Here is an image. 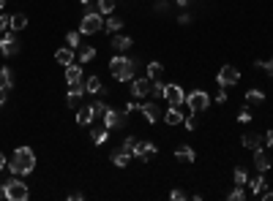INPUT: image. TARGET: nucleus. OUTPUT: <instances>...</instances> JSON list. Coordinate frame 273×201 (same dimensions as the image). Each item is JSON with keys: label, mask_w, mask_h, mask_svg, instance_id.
<instances>
[{"label": "nucleus", "mask_w": 273, "mask_h": 201, "mask_svg": "<svg viewBox=\"0 0 273 201\" xmlns=\"http://www.w3.org/2000/svg\"><path fill=\"white\" fill-rule=\"evenodd\" d=\"M101 30H104V19L99 11H87L82 22H79V33L82 36H93V33H101Z\"/></svg>", "instance_id": "20e7f679"}, {"label": "nucleus", "mask_w": 273, "mask_h": 201, "mask_svg": "<svg viewBox=\"0 0 273 201\" xmlns=\"http://www.w3.org/2000/svg\"><path fill=\"white\" fill-rule=\"evenodd\" d=\"M66 82H69V87L71 84H85V71L71 63V66H66Z\"/></svg>", "instance_id": "f8f14e48"}, {"label": "nucleus", "mask_w": 273, "mask_h": 201, "mask_svg": "<svg viewBox=\"0 0 273 201\" xmlns=\"http://www.w3.org/2000/svg\"><path fill=\"white\" fill-rule=\"evenodd\" d=\"M164 123L167 125H180L183 123V111H180V106H170L164 111Z\"/></svg>", "instance_id": "6ab92c4d"}, {"label": "nucleus", "mask_w": 273, "mask_h": 201, "mask_svg": "<svg viewBox=\"0 0 273 201\" xmlns=\"http://www.w3.org/2000/svg\"><path fill=\"white\" fill-rule=\"evenodd\" d=\"M9 168H11V174H17V177H28L36 168V152L30 147H17L11 160H9Z\"/></svg>", "instance_id": "f257e3e1"}, {"label": "nucleus", "mask_w": 273, "mask_h": 201, "mask_svg": "<svg viewBox=\"0 0 273 201\" xmlns=\"http://www.w3.org/2000/svg\"><path fill=\"white\" fill-rule=\"evenodd\" d=\"M79 3H82V6H87V3H90V0H79Z\"/></svg>", "instance_id": "4d7b16f0"}, {"label": "nucleus", "mask_w": 273, "mask_h": 201, "mask_svg": "<svg viewBox=\"0 0 273 201\" xmlns=\"http://www.w3.org/2000/svg\"><path fill=\"white\" fill-rule=\"evenodd\" d=\"M178 22H180V25H189V22H191V17H189V14H180V17H178Z\"/></svg>", "instance_id": "49530a36"}, {"label": "nucleus", "mask_w": 273, "mask_h": 201, "mask_svg": "<svg viewBox=\"0 0 273 201\" xmlns=\"http://www.w3.org/2000/svg\"><path fill=\"white\" fill-rule=\"evenodd\" d=\"M6 30H9V17H6L3 11H0V36H3Z\"/></svg>", "instance_id": "37998d69"}, {"label": "nucleus", "mask_w": 273, "mask_h": 201, "mask_svg": "<svg viewBox=\"0 0 273 201\" xmlns=\"http://www.w3.org/2000/svg\"><path fill=\"white\" fill-rule=\"evenodd\" d=\"M248 185H252V193H257V196H262V193H265V174L260 171V177L248 180Z\"/></svg>", "instance_id": "cd10ccee"}, {"label": "nucleus", "mask_w": 273, "mask_h": 201, "mask_svg": "<svg viewBox=\"0 0 273 201\" xmlns=\"http://www.w3.org/2000/svg\"><path fill=\"white\" fill-rule=\"evenodd\" d=\"M140 106H142V103H136V98H134V101H128V103H126V109H123V111H126V114H131V111H140Z\"/></svg>", "instance_id": "79ce46f5"}, {"label": "nucleus", "mask_w": 273, "mask_h": 201, "mask_svg": "<svg viewBox=\"0 0 273 201\" xmlns=\"http://www.w3.org/2000/svg\"><path fill=\"white\" fill-rule=\"evenodd\" d=\"M246 103H252V106H260V103H265V93L257 90V87H252V90L246 93Z\"/></svg>", "instance_id": "a878e982"}, {"label": "nucleus", "mask_w": 273, "mask_h": 201, "mask_svg": "<svg viewBox=\"0 0 273 201\" xmlns=\"http://www.w3.org/2000/svg\"><path fill=\"white\" fill-rule=\"evenodd\" d=\"M153 9H156L158 14H167V11H170V0H158V3L153 6Z\"/></svg>", "instance_id": "ea45409f"}, {"label": "nucleus", "mask_w": 273, "mask_h": 201, "mask_svg": "<svg viewBox=\"0 0 273 201\" xmlns=\"http://www.w3.org/2000/svg\"><path fill=\"white\" fill-rule=\"evenodd\" d=\"M74 58H77V52L71 49V46H63V49L55 52V60H58L60 66H71V63H74Z\"/></svg>", "instance_id": "a211bd4d"}, {"label": "nucleus", "mask_w": 273, "mask_h": 201, "mask_svg": "<svg viewBox=\"0 0 273 201\" xmlns=\"http://www.w3.org/2000/svg\"><path fill=\"white\" fill-rule=\"evenodd\" d=\"M186 103H189L191 114H202V111H208V106H211V95L205 90H194V93L186 95Z\"/></svg>", "instance_id": "39448f33"}, {"label": "nucleus", "mask_w": 273, "mask_h": 201, "mask_svg": "<svg viewBox=\"0 0 273 201\" xmlns=\"http://www.w3.org/2000/svg\"><path fill=\"white\" fill-rule=\"evenodd\" d=\"M28 27V17L25 14H14V17H9V30H14V33H17V30H25Z\"/></svg>", "instance_id": "4be33fe9"}, {"label": "nucleus", "mask_w": 273, "mask_h": 201, "mask_svg": "<svg viewBox=\"0 0 273 201\" xmlns=\"http://www.w3.org/2000/svg\"><path fill=\"white\" fill-rule=\"evenodd\" d=\"M254 168L257 171H270V158H268V152H265L262 147L260 150H254Z\"/></svg>", "instance_id": "ddd939ff"}, {"label": "nucleus", "mask_w": 273, "mask_h": 201, "mask_svg": "<svg viewBox=\"0 0 273 201\" xmlns=\"http://www.w3.org/2000/svg\"><path fill=\"white\" fill-rule=\"evenodd\" d=\"M153 155H156V144H150L145 139L134 141V150H131V158L134 160H150Z\"/></svg>", "instance_id": "6e6552de"}, {"label": "nucleus", "mask_w": 273, "mask_h": 201, "mask_svg": "<svg viewBox=\"0 0 273 201\" xmlns=\"http://www.w3.org/2000/svg\"><path fill=\"white\" fill-rule=\"evenodd\" d=\"M0 52H3L6 58H11V54L19 52V38H17L14 30H6V33L0 36Z\"/></svg>", "instance_id": "423d86ee"}, {"label": "nucleus", "mask_w": 273, "mask_h": 201, "mask_svg": "<svg viewBox=\"0 0 273 201\" xmlns=\"http://www.w3.org/2000/svg\"><path fill=\"white\" fill-rule=\"evenodd\" d=\"M79 41H82V33H79V30H69V33H66V46L79 49Z\"/></svg>", "instance_id": "c756f323"}, {"label": "nucleus", "mask_w": 273, "mask_h": 201, "mask_svg": "<svg viewBox=\"0 0 273 201\" xmlns=\"http://www.w3.org/2000/svg\"><path fill=\"white\" fill-rule=\"evenodd\" d=\"M112 49H115V52H128V49H131V46H134V41H131V38H128V36H120V33H115V36H112Z\"/></svg>", "instance_id": "dca6fc26"}, {"label": "nucleus", "mask_w": 273, "mask_h": 201, "mask_svg": "<svg viewBox=\"0 0 273 201\" xmlns=\"http://www.w3.org/2000/svg\"><path fill=\"white\" fill-rule=\"evenodd\" d=\"M6 103V90H0V106Z\"/></svg>", "instance_id": "864d4df0"}, {"label": "nucleus", "mask_w": 273, "mask_h": 201, "mask_svg": "<svg viewBox=\"0 0 273 201\" xmlns=\"http://www.w3.org/2000/svg\"><path fill=\"white\" fill-rule=\"evenodd\" d=\"M240 144H243L246 150H260V147H265V139L260 133H246V136H240Z\"/></svg>", "instance_id": "4468645a"}, {"label": "nucleus", "mask_w": 273, "mask_h": 201, "mask_svg": "<svg viewBox=\"0 0 273 201\" xmlns=\"http://www.w3.org/2000/svg\"><path fill=\"white\" fill-rule=\"evenodd\" d=\"M265 71H268V74H270V76H273V58H270V60H268V68H265Z\"/></svg>", "instance_id": "603ef678"}, {"label": "nucleus", "mask_w": 273, "mask_h": 201, "mask_svg": "<svg viewBox=\"0 0 273 201\" xmlns=\"http://www.w3.org/2000/svg\"><path fill=\"white\" fill-rule=\"evenodd\" d=\"M140 111H142V117L148 120V123H158V117H162V111H158V103H142L140 106Z\"/></svg>", "instance_id": "2eb2a0df"}, {"label": "nucleus", "mask_w": 273, "mask_h": 201, "mask_svg": "<svg viewBox=\"0 0 273 201\" xmlns=\"http://www.w3.org/2000/svg\"><path fill=\"white\" fill-rule=\"evenodd\" d=\"M120 27H123V19H118V17H112V14H109V19L104 22V30H107V33H118Z\"/></svg>", "instance_id": "2f4dec72"}, {"label": "nucleus", "mask_w": 273, "mask_h": 201, "mask_svg": "<svg viewBox=\"0 0 273 201\" xmlns=\"http://www.w3.org/2000/svg\"><path fill=\"white\" fill-rule=\"evenodd\" d=\"M134 141H136L134 136H126V139H123V147H120V150H126L128 155H131V150H134Z\"/></svg>", "instance_id": "58836bf2"}, {"label": "nucleus", "mask_w": 273, "mask_h": 201, "mask_svg": "<svg viewBox=\"0 0 273 201\" xmlns=\"http://www.w3.org/2000/svg\"><path fill=\"white\" fill-rule=\"evenodd\" d=\"M109 160H112V163H115L118 168H126V166H128V160H134V158L128 155L126 150H118V152H112V158H109Z\"/></svg>", "instance_id": "393cba45"}, {"label": "nucleus", "mask_w": 273, "mask_h": 201, "mask_svg": "<svg viewBox=\"0 0 273 201\" xmlns=\"http://www.w3.org/2000/svg\"><path fill=\"white\" fill-rule=\"evenodd\" d=\"M252 120H254V114H252L248 109H243V111L238 114V123H252Z\"/></svg>", "instance_id": "a19ab883"}, {"label": "nucleus", "mask_w": 273, "mask_h": 201, "mask_svg": "<svg viewBox=\"0 0 273 201\" xmlns=\"http://www.w3.org/2000/svg\"><path fill=\"white\" fill-rule=\"evenodd\" d=\"M82 95H85V84H71L69 95H66V103L69 106H77V103L82 101Z\"/></svg>", "instance_id": "f3484780"}, {"label": "nucleus", "mask_w": 273, "mask_h": 201, "mask_svg": "<svg viewBox=\"0 0 273 201\" xmlns=\"http://www.w3.org/2000/svg\"><path fill=\"white\" fill-rule=\"evenodd\" d=\"M101 90H104V84H101V79H99V76H96V74L85 79V93H90V95H96V93H101Z\"/></svg>", "instance_id": "b1692460"}, {"label": "nucleus", "mask_w": 273, "mask_h": 201, "mask_svg": "<svg viewBox=\"0 0 273 201\" xmlns=\"http://www.w3.org/2000/svg\"><path fill=\"white\" fill-rule=\"evenodd\" d=\"M254 68H260V71H265V68H268V63H265V60H257V63H254Z\"/></svg>", "instance_id": "09e8293b"}, {"label": "nucleus", "mask_w": 273, "mask_h": 201, "mask_svg": "<svg viewBox=\"0 0 273 201\" xmlns=\"http://www.w3.org/2000/svg\"><path fill=\"white\" fill-rule=\"evenodd\" d=\"M0 198H6V188H3V185H0Z\"/></svg>", "instance_id": "6e6d98bb"}, {"label": "nucleus", "mask_w": 273, "mask_h": 201, "mask_svg": "<svg viewBox=\"0 0 273 201\" xmlns=\"http://www.w3.org/2000/svg\"><path fill=\"white\" fill-rule=\"evenodd\" d=\"M219 84L221 87H232V84H238L240 82V71L235 68V66H221V71H219Z\"/></svg>", "instance_id": "1a4fd4ad"}, {"label": "nucleus", "mask_w": 273, "mask_h": 201, "mask_svg": "<svg viewBox=\"0 0 273 201\" xmlns=\"http://www.w3.org/2000/svg\"><path fill=\"white\" fill-rule=\"evenodd\" d=\"M96 9H99L101 17H109V14H115V0H99Z\"/></svg>", "instance_id": "bb28decb"}, {"label": "nucleus", "mask_w": 273, "mask_h": 201, "mask_svg": "<svg viewBox=\"0 0 273 201\" xmlns=\"http://www.w3.org/2000/svg\"><path fill=\"white\" fill-rule=\"evenodd\" d=\"M262 198H265V201H273V190H265V193H262Z\"/></svg>", "instance_id": "8fccbe9b"}, {"label": "nucleus", "mask_w": 273, "mask_h": 201, "mask_svg": "<svg viewBox=\"0 0 273 201\" xmlns=\"http://www.w3.org/2000/svg\"><path fill=\"white\" fill-rule=\"evenodd\" d=\"M170 198H172V201H183V198H186V193H183V190H172Z\"/></svg>", "instance_id": "a18cd8bd"}, {"label": "nucleus", "mask_w": 273, "mask_h": 201, "mask_svg": "<svg viewBox=\"0 0 273 201\" xmlns=\"http://www.w3.org/2000/svg\"><path fill=\"white\" fill-rule=\"evenodd\" d=\"M164 98H167L170 106H180V103L186 101V93H183L180 84H167L164 87Z\"/></svg>", "instance_id": "9d476101"}, {"label": "nucleus", "mask_w": 273, "mask_h": 201, "mask_svg": "<svg viewBox=\"0 0 273 201\" xmlns=\"http://www.w3.org/2000/svg\"><path fill=\"white\" fill-rule=\"evenodd\" d=\"M164 87L167 84H162L158 79H153V95H156V98H164Z\"/></svg>", "instance_id": "e433bc0d"}, {"label": "nucleus", "mask_w": 273, "mask_h": 201, "mask_svg": "<svg viewBox=\"0 0 273 201\" xmlns=\"http://www.w3.org/2000/svg\"><path fill=\"white\" fill-rule=\"evenodd\" d=\"M14 87V71L11 68H0V90L9 93Z\"/></svg>", "instance_id": "412c9836"}, {"label": "nucleus", "mask_w": 273, "mask_h": 201, "mask_svg": "<svg viewBox=\"0 0 273 201\" xmlns=\"http://www.w3.org/2000/svg\"><path fill=\"white\" fill-rule=\"evenodd\" d=\"M265 139V144H268V147H273V131H268V136H262Z\"/></svg>", "instance_id": "de8ad7c7"}, {"label": "nucleus", "mask_w": 273, "mask_h": 201, "mask_svg": "<svg viewBox=\"0 0 273 201\" xmlns=\"http://www.w3.org/2000/svg\"><path fill=\"white\" fill-rule=\"evenodd\" d=\"M77 58H79V63H90V60L96 58V49H93V46H79V49H77Z\"/></svg>", "instance_id": "c85d7f7f"}, {"label": "nucleus", "mask_w": 273, "mask_h": 201, "mask_svg": "<svg viewBox=\"0 0 273 201\" xmlns=\"http://www.w3.org/2000/svg\"><path fill=\"white\" fill-rule=\"evenodd\" d=\"M162 74H164V66H162V63H148V76H150V79H158Z\"/></svg>", "instance_id": "72a5a7b5"}, {"label": "nucleus", "mask_w": 273, "mask_h": 201, "mask_svg": "<svg viewBox=\"0 0 273 201\" xmlns=\"http://www.w3.org/2000/svg\"><path fill=\"white\" fill-rule=\"evenodd\" d=\"M3 188H6V198H9V201H28V196H30L28 185L22 182L17 174H14L11 180H6Z\"/></svg>", "instance_id": "7ed1b4c3"}, {"label": "nucleus", "mask_w": 273, "mask_h": 201, "mask_svg": "<svg viewBox=\"0 0 273 201\" xmlns=\"http://www.w3.org/2000/svg\"><path fill=\"white\" fill-rule=\"evenodd\" d=\"M77 123H79V125H90V123H93L90 106H85V109H79V111H77Z\"/></svg>", "instance_id": "473e14b6"}, {"label": "nucleus", "mask_w": 273, "mask_h": 201, "mask_svg": "<svg viewBox=\"0 0 273 201\" xmlns=\"http://www.w3.org/2000/svg\"><path fill=\"white\" fill-rule=\"evenodd\" d=\"M216 103H227V90L219 87V93H216Z\"/></svg>", "instance_id": "c03bdc74"}, {"label": "nucleus", "mask_w": 273, "mask_h": 201, "mask_svg": "<svg viewBox=\"0 0 273 201\" xmlns=\"http://www.w3.org/2000/svg\"><path fill=\"white\" fill-rule=\"evenodd\" d=\"M104 125L109 128V131H115V128H123L128 120H126V111H115V109H107V114L101 117Z\"/></svg>", "instance_id": "9b49d317"}, {"label": "nucleus", "mask_w": 273, "mask_h": 201, "mask_svg": "<svg viewBox=\"0 0 273 201\" xmlns=\"http://www.w3.org/2000/svg\"><path fill=\"white\" fill-rule=\"evenodd\" d=\"M175 3H178V6H189L191 0H175Z\"/></svg>", "instance_id": "5fc2aeb1"}, {"label": "nucleus", "mask_w": 273, "mask_h": 201, "mask_svg": "<svg viewBox=\"0 0 273 201\" xmlns=\"http://www.w3.org/2000/svg\"><path fill=\"white\" fill-rule=\"evenodd\" d=\"M109 74L115 82H131L134 74H136V60L126 58V54H115V58L109 60Z\"/></svg>", "instance_id": "f03ea898"}, {"label": "nucleus", "mask_w": 273, "mask_h": 201, "mask_svg": "<svg viewBox=\"0 0 273 201\" xmlns=\"http://www.w3.org/2000/svg\"><path fill=\"white\" fill-rule=\"evenodd\" d=\"M175 158H178L180 160V163H194V150H191V147H186V144H183V147H178V150H175Z\"/></svg>", "instance_id": "5701e85b"}, {"label": "nucleus", "mask_w": 273, "mask_h": 201, "mask_svg": "<svg viewBox=\"0 0 273 201\" xmlns=\"http://www.w3.org/2000/svg\"><path fill=\"white\" fill-rule=\"evenodd\" d=\"M3 168H6V155L0 152V171H3Z\"/></svg>", "instance_id": "3c124183"}, {"label": "nucleus", "mask_w": 273, "mask_h": 201, "mask_svg": "<svg viewBox=\"0 0 273 201\" xmlns=\"http://www.w3.org/2000/svg\"><path fill=\"white\" fill-rule=\"evenodd\" d=\"M183 125H186L189 131H197V125H199V123H197V114H194V117H183Z\"/></svg>", "instance_id": "4c0bfd02"}, {"label": "nucleus", "mask_w": 273, "mask_h": 201, "mask_svg": "<svg viewBox=\"0 0 273 201\" xmlns=\"http://www.w3.org/2000/svg\"><path fill=\"white\" fill-rule=\"evenodd\" d=\"M227 198H230V201H243V198H246V188H243V185H235V190H232Z\"/></svg>", "instance_id": "c9c22d12"}, {"label": "nucleus", "mask_w": 273, "mask_h": 201, "mask_svg": "<svg viewBox=\"0 0 273 201\" xmlns=\"http://www.w3.org/2000/svg\"><path fill=\"white\" fill-rule=\"evenodd\" d=\"M232 177H235V185H243V188L248 185V171H246V168H240V166H238Z\"/></svg>", "instance_id": "f704fd0d"}, {"label": "nucleus", "mask_w": 273, "mask_h": 201, "mask_svg": "<svg viewBox=\"0 0 273 201\" xmlns=\"http://www.w3.org/2000/svg\"><path fill=\"white\" fill-rule=\"evenodd\" d=\"M107 103H104V101H93L90 103V114H93V120H99V117H104V114H107Z\"/></svg>", "instance_id": "7c9ffc66"}, {"label": "nucleus", "mask_w": 273, "mask_h": 201, "mask_svg": "<svg viewBox=\"0 0 273 201\" xmlns=\"http://www.w3.org/2000/svg\"><path fill=\"white\" fill-rule=\"evenodd\" d=\"M131 95L136 101L145 98V95H153V79L142 76V79H131Z\"/></svg>", "instance_id": "0eeeda50"}, {"label": "nucleus", "mask_w": 273, "mask_h": 201, "mask_svg": "<svg viewBox=\"0 0 273 201\" xmlns=\"http://www.w3.org/2000/svg\"><path fill=\"white\" fill-rule=\"evenodd\" d=\"M107 136H109V128L107 125H99V128H93V131H90V139H93L96 147H101V144L107 141Z\"/></svg>", "instance_id": "aec40b11"}, {"label": "nucleus", "mask_w": 273, "mask_h": 201, "mask_svg": "<svg viewBox=\"0 0 273 201\" xmlns=\"http://www.w3.org/2000/svg\"><path fill=\"white\" fill-rule=\"evenodd\" d=\"M3 6H6V0H0V9H3Z\"/></svg>", "instance_id": "13d9d810"}]
</instances>
